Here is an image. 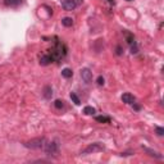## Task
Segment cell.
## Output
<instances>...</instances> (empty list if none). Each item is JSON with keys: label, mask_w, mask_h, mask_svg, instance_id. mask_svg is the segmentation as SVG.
Segmentation results:
<instances>
[{"label": "cell", "mask_w": 164, "mask_h": 164, "mask_svg": "<svg viewBox=\"0 0 164 164\" xmlns=\"http://www.w3.org/2000/svg\"><path fill=\"white\" fill-rule=\"evenodd\" d=\"M55 42H54V46H53L50 50H48V54L51 56L54 62H59L67 55V51L68 49L65 46L64 42H62L60 40H58V37H55Z\"/></svg>", "instance_id": "1"}, {"label": "cell", "mask_w": 164, "mask_h": 164, "mask_svg": "<svg viewBox=\"0 0 164 164\" xmlns=\"http://www.w3.org/2000/svg\"><path fill=\"white\" fill-rule=\"evenodd\" d=\"M45 144H46V138L45 137H36V138H32L30 141H26L23 145L26 146L27 149L37 150V149H42Z\"/></svg>", "instance_id": "2"}, {"label": "cell", "mask_w": 164, "mask_h": 164, "mask_svg": "<svg viewBox=\"0 0 164 164\" xmlns=\"http://www.w3.org/2000/svg\"><path fill=\"white\" fill-rule=\"evenodd\" d=\"M42 149L48 155L56 157V155L59 154V144H58V141H46V144L44 145Z\"/></svg>", "instance_id": "3"}, {"label": "cell", "mask_w": 164, "mask_h": 164, "mask_svg": "<svg viewBox=\"0 0 164 164\" xmlns=\"http://www.w3.org/2000/svg\"><path fill=\"white\" fill-rule=\"evenodd\" d=\"M81 1L82 0H62V7H63L65 10L71 12L73 9H76L81 4Z\"/></svg>", "instance_id": "4"}, {"label": "cell", "mask_w": 164, "mask_h": 164, "mask_svg": "<svg viewBox=\"0 0 164 164\" xmlns=\"http://www.w3.org/2000/svg\"><path fill=\"white\" fill-rule=\"evenodd\" d=\"M104 150V146H101L99 142H95V144H91L89 145L86 149L82 151L81 154H91V153H99V151H102Z\"/></svg>", "instance_id": "5"}, {"label": "cell", "mask_w": 164, "mask_h": 164, "mask_svg": "<svg viewBox=\"0 0 164 164\" xmlns=\"http://www.w3.org/2000/svg\"><path fill=\"white\" fill-rule=\"evenodd\" d=\"M81 77L82 80H83L86 83H90V82L92 81V72L90 68H83L81 69Z\"/></svg>", "instance_id": "6"}, {"label": "cell", "mask_w": 164, "mask_h": 164, "mask_svg": "<svg viewBox=\"0 0 164 164\" xmlns=\"http://www.w3.org/2000/svg\"><path fill=\"white\" fill-rule=\"evenodd\" d=\"M142 149L145 153H147L150 155V157H154V158H157V159H163V155L160 153H158V151H155L153 149H150V147H146V146H142Z\"/></svg>", "instance_id": "7"}, {"label": "cell", "mask_w": 164, "mask_h": 164, "mask_svg": "<svg viewBox=\"0 0 164 164\" xmlns=\"http://www.w3.org/2000/svg\"><path fill=\"white\" fill-rule=\"evenodd\" d=\"M122 101L124 102V104H130V105H132L133 102L136 101V99H135V96H133V95H131V94L126 92V94H123V95H122Z\"/></svg>", "instance_id": "8"}, {"label": "cell", "mask_w": 164, "mask_h": 164, "mask_svg": "<svg viewBox=\"0 0 164 164\" xmlns=\"http://www.w3.org/2000/svg\"><path fill=\"white\" fill-rule=\"evenodd\" d=\"M42 95H44V97L46 100H50L51 97H53V87L50 85H46L44 87V90H42Z\"/></svg>", "instance_id": "9"}, {"label": "cell", "mask_w": 164, "mask_h": 164, "mask_svg": "<svg viewBox=\"0 0 164 164\" xmlns=\"http://www.w3.org/2000/svg\"><path fill=\"white\" fill-rule=\"evenodd\" d=\"M24 0H4V4L7 7H10V8H17L19 5H22Z\"/></svg>", "instance_id": "10"}, {"label": "cell", "mask_w": 164, "mask_h": 164, "mask_svg": "<svg viewBox=\"0 0 164 164\" xmlns=\"http://www.w3.org/2000/svg\"><path fill=\"white\" fill-rule=\"evenodd\" d=\"M53 62H54V60H53V58L48 54V53H46V54H42L40 56V64L41 65H48V64L53 63Z\"/></svg>", "instance_id": "11"}, {"label": "cell", "mask_w": 164, "mask_h": 164, "mask_svg": "<svg viewBox=\"0 0 164 164\" xmlns=\"http://www.w3.org/2000/svg\"><path fill=\"white\" fill-rule=\"evenodd\" d=\"M62 76H63L64 78H71L73 76V71L71 68H64L63 71H62Z\"/></svg>", "instance_id": "12"}, {"label": "cell", "mask_w": 164, "mask_h": 164, "mask_svg": "<svg viewBox=\"0 0 164 164\" xmlns=\"http://www.w3.org/2000/svg\"><path fill=\"white\" fill-rule=\"evenodd\" d=\"M95 121L99 122V123H110V117H106V116H97V117H95Z\"/></svg>", "instance_id": "13"}, {"label": "cell", "mask_w": 164, "mask_h": 164, "mask_svg": "<svg viewBox=\"0 0 164 164\" xmlns=\"http://www.w3.org/2000/svg\"><path fill=\"white\" fill-rule=\"evenodd\" d=\"M95 113H96V110L92 106H85L83 108V114H86V116H94Z\"/></svg>", "instance_id": "14"}, {"label": "cell", "mask_w": 164, "mask_h": 164, "mask_svg": "<svg viewBox=\"0 0 164 164\" xmlns=\"http://www.w3.org/2000/svg\"><path fill=\"white\" fill-rule=\"evenodd\" d=\"M124 36H126V41H127V42H128L130 45L135 42V36H133V34H131V32L124 31Z\"/></svg>", "instance_id": "15"}, {"label": "cell", "mask_w": 164, "mask_h": 164, "mask_svg": "<svg viewBox=\"0 0 164 164\" xmlns=\"http://www.w3.org/2000/svg\"><path fill=\"white\" fill-rule=\"evenodd\" d=\"M62 24H63V26H65V27H72L73 19L69 18V17H64L63 19H62Z\"/></svg>", "instance_id": "16"}, {"label": "cell", "mask_w": 164, "mask_h": 164, "mask_svg": "<svg viewBox=\"0 0 164 164\" xmlns=\"http://www.w3.org/2000/svg\"><path fill=\"white\" fill-rule=\"evenodd\" d=\"M71 100L75 102L76 105H80V104H81V100L78 99V96H77L75 92H71Z\"/></svg>", "instance_id": "17"}, {"label": "cell", "mask_w": 164, "mask_h": 164, "mask_svg": "<svg viewBox=\"0 0 164 164\" xmlns=\"http://www.w3.org/2000/svg\"><path fill=\"white\" fill-rule=\"evenodd\" d=\"M54 106L56 109H62L64 106V101L63 100H55L54 101Z\"/></svg>", "instance_id": "18"}, {"label": "cell", "mask_w": 164, "mask_h": 164, "mask_svg": "<svg viewBox=\"0 0 164 164\" xmlns=\"http://www.w3.org/2000/svg\"><path fill=\"white\" fill-rule=\"evenodd\" d=\"M155 133H157L158 136H163V135H164V128H163V127L157 126V127H155Z\"/></svg>", "instance_id": "19"}, {"label": "cell", "mask_w": 164, "mask_h": 164, "mask_svg": "<svg viewBox=\"0 0 164 164\" xmlns=\"http://www.w3.org/2000/svg\"><path fill=\"white\" fill-rule=\"evenodd\" d=\"M137 51H138V49H137V42L135 41L133 44H131V53H132V54H136Z\"/></svg>", "instance_id": "20"}, {"label": "cell", "mask_w": 164, "mask_h": 164, "mask_svg": "<svg viewBox=\"0 0 164 164\" xmlns=\"http://www.w3.org/2000/svg\"><path fill=\"white\" fill-rule=\"evenodd\" d=\"M96 82H97V85H99V86H102V85L105 83L104 77H102V76H99V77H97V80H96Z\"/></svg>", "instance_id": "21"}, {"label": "cell", "mask_w": 164, "mask_h": 164, "mask_svg": "<svg viewBox=\"0 0 164 164\" xmlns=\"http://www.w3.org/2000/svg\"><path fill=\"white\" fill-rule=\"evenodd\" d=\"M116 50H117V51H116V54H117V55H122V48L119 46V45H118V46H117Z\"/></svg>", "instance_id": "22"}, {"label": "cell", "mask_w": 164, "mask_h": 164, "mask_svg": "<svg viewBox=\"0 0 164 164\" xmlns=\"http://www.w3.org/2000/svg\"><path fill=\"white\" fill-rule=\"evenodd\" d=\"M132 106H133V109H135V110H140V109H141V106H140V105H137L136 102H133Z\"/></svg>", "instance_id": "23"}, {"label": "cell", "mask_w": 164, "mask_h": 164, "mask_svg": "<svg viewBox=\"0 0 164 164\" xmlns=\"http://www.w3.org/2000/svg\"><path fill=\"white\" fill-rule=\"evenodd\" d=\"M108 1H109V3H114V0H108Z\"/></svg>", "instance_id": "24"}, {"label": "cell", "mask_w": 164, "mask_h": 164, "mask_svg": "<svg viewBox=\"0 0 164 164\" xmlns=\"http://www.w3.org/2000/svg\"><path fill=\"white\" fill-rule=\"evenodd\" d=\"M127 1H132V0H127Z\"/></svg>", "instance_id": "25"}]
</instances>
